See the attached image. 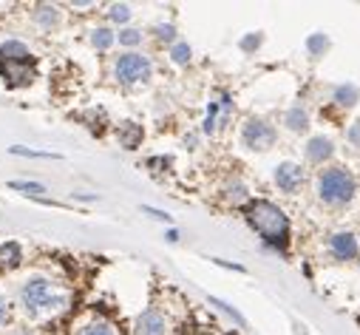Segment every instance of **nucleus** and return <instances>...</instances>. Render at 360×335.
I'll list each match as a JSON object with an SVG mask.
<instances>
[{"label": "nucleus", "mask_w": 360, "mask_h": 335, "mask_svg": "<svg viewBox=\"0 0 360 335\" xmlns=\"http://www.w3.org/2000/svg\"><path fill=\"white\" fill-rule=\"evenodd\" d=\"M247 213V222L255 227V233L269 241V244H276V247H284L287 239H290V222L284 216V210L273 202H266V199H255L244 208Z\"/></svg>", "instance_id": "nucleus-1"}, {"label": "nucleus", "mask_w": 360, "mask_h": 335, "mask_svg": "<svg viewBox=\"0 0 360 335\" xmlns=\"http://www.w3.org/2000/svg\"><path fill=\"white\" fill-rule=\"evenodd\" d=\"M0 74L9 77L15 86H23L34 77V57L23 43L0 46Z\"/></svg>", "instance_id": "nucleus-2"}, {"label": "nucleus", "mask_w": 360, "mask_h": 335, "mask_svg": "<svg viewBox=\"0 0 360 335\" xmlns=\"http://www.w3.org/2000/svg\"><path fill=\"white\" fill-rule=\"evenodd\" d=\"M318 191H321V199L329 202V205H343L354 196V179L349 171L343 168H329V171L321 174V182H318Z\"/></svg>", "instance_id": "nucleus-3"}, {"label": "nucleus", "mask_w": 360, "mask_h": 335, "mask_svg": "<svg viewBox=\"0 0 360 335\" xmlns=\"http://www.w3.org/2000/svg\"><path fill=\"white\" fill-rule=\"evenodd\" d=\"M23 304L29 310H46V307H54L57 304V296H54V287L46 282V279H32L26 282L23 287Z\"/></svg>", "instance_id": "nucleus-4"}, {"label": "nucleus", "mask_w": 360, "mask_h": 335, "mask_svg": "<svg viewBox=\"0 0 360 335\" xmlns=\"http://www.w3.org/2000/svg\"><path fill=\"white\" fill-rule=\"evenodd\" d=\"M148 74H150V63H148V57H142L136 51L122 54L117 60V77L122 82H139V80H148Z\"/></svg>", "instance_id": "nucleus-5"}, {"label": "nucleus", "mask_w": 360, "mask_h": 335, "mask_svg": "<svg viewBox=\"0 0 360 335\" xmlns=\"http://www.w3.org/2000/svg\"><path fill=\"white\" fill-rule=\"evenodd\" d=\"M244 142L250 148H255V151H266L269 145L276 142V131L269 128L266 122H261V120H250L244 125Z\"/></svg>", "instance_id": "nucleus-6"}, {"label": "nucleus", "mask_w": 360, "mask_h": 335, "mask_svg": "<svg viewBox=\"0 0 360 335\" xmlns=\"http://www.w3.org/2000/svg\"><path fill=\"white\" fill-rule=\"evenodd\" d=\"M276 182H278V188L281 191H287V194H292V191H298L301 188V182H304V171L298 165H292V162H284L278 171H276Z\"/></svg>", "instance_id": "nucleus-7"}, {"label": "nucleus", "mask_w": 360, "mask_h": 335, "mask_svg": "<svg viewBox=\"0 0 360 335\" xmlns=\"http://www.w3.org/2000/svg\"><path fill=\"white\" fill-rule=\"evenodd\" d=\"M329 247H332L335 259H354V256H357V239H354L352 233H338V236H332Z\"/></svg>", "instance_id": "nucleus-8"}, {"label": "nucleus", "mask_w": 360, "mask_h": 335, "mask_svg": "<svg viewBox=\"0 0 360 335\" xmlns=\"http://www.w3.org/2000/svg\"><path fill=\"white\" fill-rule=\"evenodd\" d=\"M136 332H139V335H165V318H162L156 310H148V312L139 315Z\"/></svg>", "instance_id": "nucleus-9"}, {"label": "nucleus", "mask_w": 360, "mask_h": 335, "mask_svg": "<svg viewBox=\"0 0 360 335\" xmlns=\"http://www.w3.org/2000/svg\"><path fill=\"white\" fill-rule=\"evenodd\" d=\"M307 156H309L312 162H323V159H329V156H332V142L323 139V137L312 139L309 148H307Z\"/></svg>", "instance_id": "nucleus-10"}, {"label": "nucleus", "mask_w": 360, "mask_h": 335, "mask_svg": "<svg viewBox=\"0 0 360 335\" xmlns=\"http://www.w3.org/2000/svg\"><path fill=\"white\" fill-rule=\"evenodd\" d=\"M15 265H20V244L9 241L0 247V267H15Z\"/></svg>", "instance_id": "nucleus-11"}, {"label": "nucleus", "mask_w": 360, "mask_h": 335, "mask_svg": "<svg viewBox=\"0 0 360 335\" xmlns=\"http://www.w3.org/2000/svg\"><path fill=\"white\" fill-rule=\"evenodd\" d=\"M139 139H142V128H139V125H134V122L120 125V142H122L125 148H136Z\"/></svg>", "instance_id": "nucleus-12"}, {"label": "nucleus", "mask_w": 360, "mask_h": 335, "mask_svg": "<svg viewBox=\"0 0 360 335\" xmlns=\"http://www.w3.org/2000/svg\"><path fill=\"white\" fill-rule=\"evenodd\" d=\"M79 335H117V332H114V329H111L105 321H94V324H88V327H85Z\"/></svg>", "instance_id": "nucleus-13"}, {"label": "nucleus", "mask_w": 360, "mask_h": 335, "mask_svg": "<svg viewBox=\"0 0 360 335\" xmlns=\"http://www.w3.org/2000/svg\"><path fill=\"white\" fill-rule=\"evenodd\" d=\"M287 122H290V128H295V131H304V128H307V114H304L301 108H295V111H290Z\"/></svg>", "instance_id": "nucleus-14"}, {"label": "nucleus", "mask_w": 360, "mask_h": 335, "mask_svg": "<svg viewBox=\"0 0 360 335\" xmlns=\"http://www.w3.org/2000/svg\"><path fill=\"white\" fill-rule=\"evenodd\" d=\"M335 97H338V103H340V106H352V103L357 100V91H354L352 86H343V89H338V94H335Z\"/></svg>", "instance_id": "nucleus-15"}, {"label": "nucleus", "mask_w": 360, "mask_h": 335, "mask_svg": "<svg viewBox=\"0 0 360 335\" xmlns=\"http://www.w3.org/2000/svg\"><path fill=\"white\" fill-rule=\"evenodd\" d=\"M12 188H18V191H23V194H43L46 188L43 185H37V182H12Z\"/></svg>", "instance_id": "nucleus-16"}, {"label": "nucleus", "mask_w": 360, "mask_h": 335, "mask_svg": "<svg viewBox=\"0 0 360 335\" xmlns=\"http://www.w3.org/2000/svg\"><path fill=\"white\" fill-rule=\"evenodd\" d=\"M111 40H114V37H111V32H108V29H100V32L94 34V46H97V49H108V46H111Z\"/></svg>", "instance_id": "nucleus-17"}, {"label": "nucleus", "mask_w": 360, "mask_h": 335, "mask_svg": "<svg viewBox=\"0 0 360 335\" xmlns=\"http://www.w3.org/2000/svg\"><path fill=\"white\" fill-rule=\"evenodd\" d=\"M173 57H176L179 63H185V60L191 57V49H188V46H176V49H173Z\"/></svg>", "instance_id": "nucleus-18"}, {"label": "nucleus", "mask_w": 360, "mask_h": 335, "mask_svg": "<svg viewBox=\"0 0 360 335\" xmlns=\"http://www.w3.org/2000/svg\"><path fill=\"white\" fill-rule=\"evenodd\" d=\"M120 40H122V43H128V46H131V43H136V40H139V34H136V32H134V29H128V32H122V34H120Z\"/></svg>", "instance_id": "nucleus-19"}, {"label": "nucleus", "mask_w": 360, "mask_h": 335, "mask_svg": "<svg viewBox=\"0 0 360 335\" xmlns=\"http://www.w3.org/2000/svg\"><path fill=\"white\" fill-rule=\"evenodd\" d=\"M111 15H114L117 20H125V18H128V9H125V6H114V12H111Z\"/></svg>", "instance_id": "nucleus-20"}, {"label": "nucleus", "mask_w": 360, "mask_h": 335, "mask_svg": "<svg viewBox=\"0 0 360 335\" xmlns=\"http://www.w3.org/2000/svg\"><path fill=\"white\" fill-rule=\"evenodd\" d=\"M6 318V304H4V298H0V321Z\"/></svg>", "instance_id": "nucleus-21"}]
</instances>
